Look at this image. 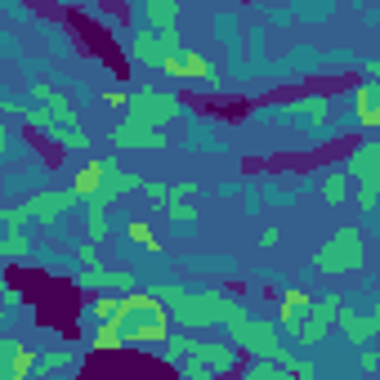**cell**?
<instances>
[{
  "instance_id": "5bb4252c",
  "label": "cell",
  "mask_w": 380,
  "mask_h": 380,
  "mask_svg": "<svg viewBox=\"0 0 380 380\" xmlns=\"http://www.w3.org/2000/svg\"><path fill=\"white\" fill-rule=\"evenodd\" d=\"M125 336H121V327L117 322H108V327H98L94 332V349H121Z\"/></svg>"
},
{
  "instance_id": "6da1fadb",
  "label": "cell",
  "mask_w": 380,
  "mask_h": 380,
  "mask_svg": "<svg viewBox=\"0 0 380 380\" xmlns=\"http://www.w3.org/2000/svg\"><path fill=\"white\" fill-rule=\"evenodd\" d=\"M121 336L125 344H153V340H166L170 336V318H166V309H161L157 295H125L121 300Z\"/></svg>"
},
{
  "instance_id": "ba28073f",
  "label": "cell",
  "mask_w": 380,
  "mask_h": 380,
  "mask_svg": "<svg viewBox=\"0 0 380 380\" xmlns=\"http://www.w3.org/2000/svg\"><path fill=\"white\" fill-rule=\"evenodd\" d=\"M112 139H117L121 148H161V135H157V130L143 125V121H135V117H125Z\"/></svg>"
},
{
  "instance_id": "9a60e30c",
  "label": "cell",
  "mask_w": 380,
  "mask_h": 380,
  "mask_svg": "<svg viewBox=\"0 0 380 380\" xmlns=\"http://www.w3.org/2000/svg\"><path fill=\"white\" fill-rule=\"evenodd\" d=\"M125 237L135 242V246H143V251H157V233H153V228H148L143 220H135V224H130V228H125Z\"/></svg>"
},
{
  "instance_id": "2e32d148",
  "label": "cell",
  "mask_w": 380,
  "mask_h": 380,
  "mask_svg": "<svg viewBox=\"0 0 380 380\" xmlns=\"http://www.w3.org/2000/svg\"><path fill=\"white\" fill-rule=\"evenodd\" d=\"M148 19H153L157 27H166V31H175L170 23L179 19V9H175V5H148Z\"/></svg>"
},
{
  "instance_id": "9c48e42d",
  "label": "cell",
  "mask_w": 380,
  "mask_h": 380,
  "mask_svg": "<svg viewBox=\"0 0 380 380\" xmlns=\"http://www.w3.org/2000/svg\"><path fill=\"white\" fill-rule=\"evenodd\" d=\"M354 103H358V125L376 130L380 125V86H358Z\"/></svg>"
},
{
  "instance_id": "8fae6325",
  "label": "cell",
  "mask_w": 380,
  "mask_h": 380,
  "mask_svg": "<svg viewBox=\"0 0 380 380\" xmlns=\"http://www.w3.org/2000/svg\"><path fill=\"white\" fill-rule=\"evenodd\" d=\"M354 170H358V184L380 188V148H358V153H354Z\"/></svg>"
},
{
  "instance_id": "603a6c76",
  "label": "cell",
  "mask_w": 380,
  "mask_h": 380,
  "mask_svg": "<svg viewBox=\"0 0 380 380\" xmlns=\"http://www.w3.org/2000/svg\"><path fill=\"white\" fill-rule=\"evenodd\" d=\"M277 237H282L277 228H264V233H260V242H264V246H277Z\"/></svg>"
},
{
  "instance_id": "8992f818",
  "label": "cell",
  "mask_w": 380,
  "mask_h": 380,
  "mask_svg": "<svg viewBox=\"0 0 380 380\" xmlns=\"http://www.w3.org/2000/svg\"><path fill=\"white\" fill-rule=\"evenodd\" d=\"M0 354H5V367H0V380H23V376H31V371H36V358H31L27 349H23V344L19 340H5V344H0Z\"/></svg>"
},
{
  "instance_id": "4fadbf2b",
  "label": "cell",
  "mask_w": 380,
  "mask_h": 380,
  "mask_svg": "<svg viewBox=\"0 0 380 380\" xmlns=\"http://www.w3.org/2000/svg\"><path fill=\"white\" fill-rule=\"evenodd\" d=\"M291 112H309V117H327V108H332V98H318V94H304V98H291V103H287Z\"/></svg>"
},
{
  "instance_id": "cb8c5ba5",
  "label": "cell",
  "mask_w": 380,
  "mask_h": 380,
  "mask_svg": "<svg viewBox=\"0 0 380 380\" xmlns=\"http://www.w3.org/2000/svg\"><path fill=\"white\" fill-rule=\"evenodd\" d=\"M367 72H371V76H380V58H376V63H367Z\"/></svg>"
},
{
  "instance_id": "7c38bea8",
  "label": "cell",
  "mask_w": 380,
  "mask_h": 380,
  "mask_svg": "<svg viewBox=\"0 0 380 380\" xmlns=\"http://www.w3.org/2000/svg\"><path fill=\"white\" fill-rule=\"evenodd\" d=\"M72 197L76 192H41V197H31V202H27V210L36 215V220H54L63 206H72Z\"/></svg>"
},
{
  "instance_id": "7402d4cb",
  "label": "cell",
  "mask_w": 380,
  "mask_h": 380,
  "mask_svg": "<svg viewBox=\"0 0 380 380\" xmlns=\"http://www.w3.org/2000/svg\"><path fill=\"white\" fill-rule=\"evenodd\" d=\"M5 255H9V260H14V255H23V237H19V233H9V237H5Z\"/></svg>"
},
{
  "instance_id": "44dd1931",
  "label": "cell",
  "mask_w": 380,
  "mask_h": 380,
  "mask_svg": "<svg viewBox=\"0 0 380 380\" xmlns=\"http://www.w3.org/2000/svg\"><path fill=\"white\" fill-rule=\"evenodd\" d=\"M362 371H376L380 376V354L376 349H362Z\"/></svg>"
},
{
  "instance_id": "52a82bcc",
  "label": "cell",
  "mask_w": 380,
  "mask_h": 380,
  "mask_svg": "<svg viewBox=\"0 0 380 380\" xmlns=\"http://www.w3.org/2000/svg\"><path fill=\"white\" fill-rule=\"evenodd\" d=\"M112 170H117L112 161H90V166H86V170H81V175L72 179V192H76V197H98V192L108 188Z\"/></svg>"
},
{
  "instance_id": "d4e9b609",
  "label": "cell",
  "mask_w": 380,
  "mask_h": 380,
  "mask_svg": "<svg viewBox=\"0 0 380 380\" xmlns=\"http://www.w3.org/2000/svg\"><path fill=\"white\" fill-rule=\"evenodd\" d=\"M376 380H380V376H376Z\"/></svg>"
},
{
  "instance_id": "3957f363",
  "label": "cell",
  "mask_w": 380,
  "mask_h": 380,
  "mask_svg": "<svg viewBox=\"0 0 380 380\" xmlns=\"http://www.w3.org/2000/svg\"><path fill=\"white\" fill-rule=\"evenodd\" d=\"M318 273H354L362 269V237L358 228H336V237L322 246V255L313 260Z\"/></svg>"
},
{
  "instance_id": "ac0fdd59",
  "label": "cell",
  "mask_w": 380,
  "mask_h": 380,
  "mask_svg": "<svg viewBox=\"0 0 380 380\" xmlns=\"http://www.w3.org/2000/svg\"><path fill=\"white\" fill-rule=\"evenodd\" d=\"M58 143H63V148H90L86 130H58Z\"/></svg>"
},
{
  "instance_id": "ffe728a7",
  "label": "cell",
  "mask_w": 380,
  "mask_h": 380,
  "mask_svg": "<svg viewBox=\"0 0 380 380\" xmlns=\"http://www.w3.org/2000/svg\"><path fill=\"white\" fill-rule=\"evenodd\" d=\"M192 215H197L192 206H184V202H170V220H175V224H179V220H184V224H188V220H192Z\"/></svg>"
},
{
  "instance_id": "d6986e66",
  "label": "cell",
  "mask_w": 380,
  "mask_h": 380,
  "mask_svg": "<svg viewBox=\"0 0 380 380\" xmlns=\"http://www.w3.org/2000/svg\"><path fill=\"white\" fill-rule=\"evenodd\" d=\"M68 362V354L63 349H54V354H45V362H36V376H45V371H54V367H63Z\"/></svg>"
},
{
  "instance_id": "7a4b0ae2",
  "label": "cell",
  "mask_w": 380,
  "mask_h": 380,
  "mask_svg": "<svg viewBox=\"0 0 380 380\" xmlns=\"http://www.w3.org/2000/svg\"><path fill=\"white\" fill-rule=\"evenodd\" d=\"M277 318H282L287 336H295L300 344H318V340L327 336V327H332V322H322L318 300H313L309 291H300V287H291V291L282 295V309H277Z\"/></svg>"
},
{
  "instance_id": "5b68a950",
  "label": "cell",
  "mask_w": 380,
  "mask_h": 380,
  "mask_svg": "<svg viewBox=\"0 0 380 380\" xmlns=\"http://www.w3.org/2000/svg\"><path fill=\"white\" fill-rule=\"evenodd\" d=\"M161 68H166L170 76H179V81H206V76L215 72V68H210V58L192 54V49H166Z\"/></svg>"
},
{
  "instance_id": "277c9868",
  "label": "cell",
  "mask_w": 380,
  "mask_h": 380,
  "mask_svg": "<svg viewBox=\"0 0 380 380\" xmlns=\"http://www.w3.org/2000/svg\"><path fill=\"white\" fill-rule=\"evenodd\" d=\"M179 112V98L170 94H157V90H135L130 94V117L143 121V125H157V121H166Z\"/></svg>"
},
{
  "instance_id": "e0dca14e",
  "label": "cell",
  "mask_w": 380,
  "mask_h": 380,
  "mask_svg": "<svg viewBox=\"0 0 380 380\" xmlns=\"http://www.w3.org/2000/svg\"><path fill=\"white\" fill-rule=\"evenodd\" d=\"M322 197L332 206H340L344 202V175H327V184H322Z\"/></svg>"
},
{
  "instance_id": "30bf717a",
  "label": "cell",
  "mask_w": 380,
  "mask_h": 380,
  "mask_svg": "<svg viewBox=\"0 0 380 380\" xmlns=\"http://www.w3.org/2000/svg\"><path fill=\"white\" fill-rule=\"evenodd\" d=\"M340 327H344V336H349L354 344H367V340L380 332V304H376V313H371V318H358V313H344V318H340Z\"/></svg>"
}]
</instances>
